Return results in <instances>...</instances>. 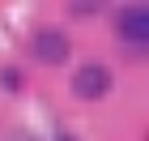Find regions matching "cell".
<instances>
[{
    "mask_svg": "<svg viewBox=\"0 0 149 141\" xmlns=\"http://www.w3.org/2000/svg\"><path fill=\"white\" fill-rule=\"evenodd\" d=\"M111 90V69L107 64H81L72 73V94L77 98H102Z\"/></svg>",
    "mask_w": 149,
    "mask_h": 141,
    "instance_id": "2",
    "label": "cell"
},
{
    "mask_svg": "<svg viewBox=\"0 0 149 141\" xmlns=\"http://www.w3.org/2000/svg\"><path fill=\"white\" fill-rule=\"evenodd\" d=\"M30 51H34L38 64H64V60L72 56V43H68V34H60V30H38V34L30 39Z\"/></svg>",
    "mask_w": 149,
    "mask_h": 141,
    "instance_id": "1",
    "label": "cell"
},
{
    "mask_svg": "<svg viewBox=\"0 0 149 141\" xmlns=\"http://www.w3.org/2000/svg\"><path fill=\"white\" fill-rule=\"evenodd\" d=\"M119 34H124L128 43H136V47L149 43V9L145 4H132V9L119 13Z\"/></svg>",
    "mask_w": 149,
    "mask_h": 141,
    "instance_id": "3",
    "label": "cell"
},
{
    "mask_svg": "<svg viewBox=\"0 0 149 141\" xmlns=\"http://www.w3.org/2000/svg\"><path fill=\"white\" fill-rule=\"evenodd\" d=\"M0 81L9 86V90H17V86H22V73H17V69H4V73H0Z\"/></svg>",
    "mask_w": 149,
    "mask_h": 141,
    "instance_id": "4",
    "label": "cell"
}]
</instances>
